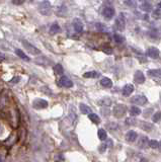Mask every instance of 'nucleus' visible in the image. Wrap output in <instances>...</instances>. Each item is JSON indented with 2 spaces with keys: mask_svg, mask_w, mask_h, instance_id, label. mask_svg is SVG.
<instances>
[{
  "mask_svg": "<svg viewBox=\"0 0 161 162\" xmlns=\"http://www.w3.org/2000/svg\"><path fill=\"white\" fill-rule=\"evenodd\" d=\"M126 111H127V107L125 105H117L114 107L112 109V113L117 119H121L126 115Z\"/></svg>",
  "mask_w": 161,
  "mask_h": 162,
  "instance_id": "f257e3e1",
  "label": "nucleus"
},
{
  "mask_svg": "<svg viewBox=\"0 0 161 162\" xmlns=\"http://www.w3.org/2000/svg\"><path fill=\"white\" fill-rule=\"evenodd\" d=\"M52 7H51V3L49 1H43V2L40 4L39 6V11L42 13L43 15H49L51 13Z\"/></svg>",
  "mask_w": 161,
  "mask_h": 162,
  "instance_id": "f03ea898",
  "label": "nucleus"
},
{
  "mask_svg": "<svg viewBox=\"0 0 161 162\" xmlns=\"http://www.w3.org/2000/svg\"><path fill=\"white\" fill-rule=\"evenodd\" d=\"M131 103L136 105H145L148 103V99L144 95H135L131 98Z\"/></svg>",
  "mask_w": 161,
  "mask_h": 162,
  "instance_id": "7ed1b4c3",
  "label": "nucleus"
},
{
  "mask_svg": "<svg viewBox=\"0 0 161 162\" xmlns=\"http://www.w3.org/2000/svg\"><path fill=\"white\" fill-rule=\"evenodd\" d=\"M22 45H24V47L26 48L30 54H32V55H40V54H41V51H40L37 47L32 46V44H30L28 42H26V41H24V40L22 41Z\"/></svg>",
  "mask_w": 161,
  "mask_h": 162,
  "instance_id": "20e7f679",
  "label": "nucleus"
},
{
  "mask_svg": "<svg viewBox=\"0 0 161 162\" xmlns=\"http://www.w3.org/2000/svg\"><path fill=\"white\" fill-rule=\"evenodd\" d=\"M116 28L121 32L124 30L125 28H126V19H125L124 14H122V13L116 19Z\"/></svg>",
  "mask_w": 161,
  "mask_h": 162,
  "instance_id": "39448f33",
  "label": "nucleus"
},
{
  "mask_svg": "<svg viewBox=\"0 0 161 162\" xmlns=\"http://www.w3.org/2000/svg\"><path fill=\"white\" fill-rule=\"evenodd\" d=\"M32 107H34V109H46V107H48V101L45 99H42V98H37V99L34 100Z\"/></svg>",
  "mask_w": 161,
  "mask_h": 162,
  "instance_id": "423d86ee",
  "label": "nucleus"
},
{
  "mask_svg": "<svg viewBox=\"0 0 161 162\" xmlns=\"http://www.w3.org/2000/svg\"><path fill=\"white\" fill-rule=\"evenodd\" d=\"M102 15H103V17H104L105 19H107V20L112 19V17H114V15H115V9H114V7H112V6H105L104 8L102 9Z\"/></svg>",
  "mask_w": 161,
  "mask_h": 162,
  "instance_id": "0eeeda50",
  "label": "nucleus"
},
{
  "mask_svg": "<svg viewBox=\"0 0 161 162\" xmlns=\"http://www.w3.org/2000/svg\"><path fill=\"white\" fill-rule=\"evenodd\" d=\"M59 85L62 86V87H66V88H71L73 86V82L66 76H62L59 80Z\"/></svg>",
  "mask_w": 161,
  "mask_h": 162,
  "instance_id": "6e6552de",
  "label": "nucleus"
},
{
  "mask_svg": "<svg viewBox=\"0 0 161 162\" xmlns=\"http://www.w3.org/2000/svg\"><path fill=\"white\" fill-rule=\"evenodd\" d=\"M134 80L136 83L138 84H143L145 82V75L143 74V72L140 70H137L134 75Z\"/></svg>",
  "mask_w": 161,
  "mask_h": 162,
  "instance_id": "1a4fd4ad",
  "label": "nucleus"
},
{
  "mask_svg": "<svg viewBox=\"0 0 161 162\" xmlns=\"http://www.w3.org/2000/svg\"><path fill=\"white\" fill-rule=\"evenodd\" d=\"M73 28L76 32L80 34V32H83V24L81 22V20L78 18H75L73 20Z\"/></svg>",
  "mask_w": 161,
  "mask_h": 162,
  "instance_id": "9d476101",
  "label": "nucleus"
},
{
  "mask_svg": "<svg viewBox=\"0 0 161 162\" xmlns=\"http://www.w3.org/2000/svg\"><path fill=\"white\" fill-rule=\"evenodd\" d=\"M134 91V85L133 84H126V85L123 87L122 93L125 96H130Z\"/></svg>",
  "mask_w": 161,
  "mask_h": 162,
  "instance_id": "9b49d317",
  "label": "nucleus"
},
{
  "mask_svg": "<svg viewBox=\"0 0 161 162\" xmlns=\"http://www.w3.org/2000/svg\"><path fill=\"white\" fill-rule=\"evenodd\" d=\"M138 146L140 148H147L149 146V139L146 136H141L138 140Z\"/></svg>",
  "mask_w": 161,
  "mask_h": 162,
  "instance_id": "f8f14e48",
  "label": "nucleus"
},
{
  "mask_svg": "<svg viewBox=\"0 0 161 162\" xmlns=\"http://www.w3.org/2000/svg\"><path fill=\"white\" fill-rule=\"evenodd\" d=\"M147 55H148L150 58L156 59V58H158L159 55H160V52H159V50L157 49V48L151 47V48H149L148 51H147Z\"/></svg>",
  "mask_w": 161,
  "mask_h": 162,
  "instance_id": "ddd939ff",
  "label": "nucleus"
},
{
  "mask_svg": "<svg viewBox=\"0 0 161 162\" xmlns=\"http://www.w3.org/2000/svg\"><path fill=\"white\" fill-rule=\"evenodd\" d=\"M137 138H138V134L135 132V131H129V132L126 134V141H127V142H130V143L135 142Z\"/></svg>",
  "mask_w": 161,
  "mask_h": 162,
  "instance_id": "4468645a",
  "label": "nucleus"
},
{
  "mask_svg": "<svg viewBox=\"0 0 161 162\" xmlns=\"http://www.w3.org/2000/svg\"><path fill=\"white\" fill-rule=\"evenodd\" d=\"M100 85L105 88H110L112 86V81L107 77H103L100 80Z\"/></svg>",
  "mask_w": 161,
  "mask_h": 162,
  "instance_id": "2eb2a0df",
  "label": "nucleus"
},
{
  "mask_svg": "<svg viewBox=\"0 0 161 162\" xmlns=\"http://www.w3.org/2000/svg\"><path fill=\"white\" fill-rule=\"evenodd\" d=\"M147 74H148L150 77L161 78V69H151V70H148Z\"/></svg>",
  "mask_w": 161,
  "mask_h": 162,
  "instance_id": "dca6fc26",
  "label": "nucleus"
},
{
  "mask_svg": "<svg viewBox=\"0 0 161 162\" xmlns=\"http://www.w3.org/2000/svg\"><path fill=\"white\" fill-rule=\"evenodd\" d=\"M99 73L96 72V71H89V72H86L83 74L84 78H97L99 77Z\"/></svg>",
  "mask_w": 161,
  "mask_h": 162,
  "instance_id": "f3484780",
  "label": "nucleus"
},
{
  "mask_svg": "<svg viewBox=\"0 0 161 162\" xmlns=\"http://www.w3.org/2000/svg\"><path fill=\"white\" fill-rule=\"evenodd\" d=\"M88 117H89V119H90L92 123H94V124H99V123H100V119H99V117L96 113H88Z\"/></svg>",
  "mask_w": 161,
  "mask_h": 162,
  "instance_id": "a211bd4d",
  "label": "nucleus"
},
{
  "mask_svg": "<svg viewBox=\"0 0 161 162\" xmlns=\"http://www.w3.org/2000/svg\"><path fill=\"white\" fill-rule=\"evenodd\" d=\"M80 111H81L83 115H88V113H91V109L88 105H84V103H80Z\"/></svg>",
  "mask_w": 161,
  "mask_h": 162,
  "instance_id": "6ab92c4d",
  "label": "nucleus"
},
{
  "mask_svg": "<svg viewBox=\"0 0 161 162\" xmlns=\"http://www.w3.org/2000/svg\"><path fill=\"white\" fill-rule=\"evenodd\" d=\"M53 71L56 75H62L63 72H64V69H63V67L61 64H56L55 66H54Z\"/></svg>",
  "mask_w": 161,
  "mask_h": 162,
  "instance_id": "aec40b11",
  "label": "nucleus"
},
{
  "mask_svg": "<svg viewBox=\"0 0 161 162\" xmlns=\"http://www.w3.org/2000/svg\"><path fill=\"white\" fill-rule=\"evenodd\" d=\"M15 54H16V55L18 56V57H20V58H22V60L26 61V62H28V61H30V58H28V56H26V54H24V52L22 51V50L16 49V50H15Z\"/></svg>",
  "mask_w": 161,
  "mask_h": 162,
  "instance_id": "412c9836",
  "label": "nucleus"
},
{
  "mask_svg": "<svg viewBox=\"0 0 161 162\" xmlns=\"http://www.w3.org/2000/svg\"><path fill=\"white\" fill-rule=\"evenodd\" d=\"M97 135H98V138H99V140H101V141H104V140H106V138H107L106 131H105V130H103V129H99V130H98V132H97Z\"/></svg>",
  "mask_w": 161,
  "mask_h": 162,
  "instance_id": "4be33fe9",
  "label": "nucleus"
},
{
  "mask_svg": "<svg viewBox=\"0 0 161 162\" xmlns=\"http://www.w3.org/2000/svg\"><path fill=\"white\" fill-rule=\"evenodd\" d=\"M141 113H142V111L138 107H131V109H130V113H131L133 117L141 115Z\"/></svg>",
  "mask_w": 161,
  "mask_h": 162,
  "instance_id": "5701e85b",
  "label": "nucleus"
},
{
  "mask_svg": "<svg viewBox=\"0 0 161 162\" xmlns=\"http://www.w3.org/2000/svg\"><path fill=\"white\" fill-rule=\"evenodd\" d=\"M141 9L143 11H146V12H150L152 10V5L149 2H143V4L141 5Z\"/></svg>",
  "mask_w": 161,
  "mask_h": 162,
  "instance_id": "b1692460",
  "label": "nucleus"
},
{
  "mask_svg": "<svg viewBox=\"0 0 161 162\" xmlns=\"http://www.w3.org/2000/svg\"><path fill=\"white\" fill-rule=\"evenodd\" d=\"M152 121H153V123H160L161 122V111H156L155 113H153Z\"/></svg>",
  "mask_w": 161,
  "mask_h": 162,
  "instance_id": "393cba45",
  "label": "nucleus"
},
{
  "mask_svg": "<svg viewBox=\"0 0 161 162\" xmlns=\"http://www.w3.org/2000/svg\"><path fill=\"white\" fill-rule=\"evenodd\" d=\"M99 105H101L102 107H110V105H112V100L107 97L102 98V99L99 101Z\"/></svg>",
  "mask_w": 161,
  "mask_h": 162,
  "instance_id": "a878e982",
  "label": "nucleus"
},
{
  "mask_svg": "<svg viewBox=\"0 0 161 162\" xmlns=\"http://www.w3.org/2000/svg\"><path fill=\"white\" fill-rule=\"evenodd\" d=\"M60 32V26H58V24H53L50 28V32L51 34H57Z\"/></svg>",
  "mask_w": 161,
  "mask_h": 162,
  "instance_id": "bb28decb",
  "label": "nucleus"
},
{
  "mask_svg": "<svg viewBox=\"0 0 161 162\" xmlns=\"http://www.w3.org/2000/svg\"><path fill=\"white\" fill-rule=\"evenodd\" d=\"M114 40H115V42H116L117 44H123V43H124L125 38H123V36H121V34H114Z\"/></svg>",
  "mask_w": 161,
  "mask_h": 162,
  "instance_id": "cd10ccee",
  "label": "nucleus"
},
{
  "mask_svg": "<svg viewBox=\"0 0 161 162\" xmlns=\"http://www.w3.org/2000/svg\"><path fill=\"white\" fill-rule=\"evenodd\" d=\"M158 145H159L158 141H156V140L149 141V147L152 148V149H157V148H158Z\"/></svg>",
  "mask_w": 161,
  "mask_h": 162,
  "instance_id": "c85d7f7f",
  "label": "nucleus"
},
{
  "mask_svg": "<svg viewBox=\"0 0 161 162\" xmlns=\"http://www.w3.org/2000/svg\"><path fill=\"white\" fill-rule=\"evenodd\" d=\"M142 128H143V130L150 132V131L153 129V126L151 124H148V123H143V126H142Z\"/></svg>",
  "mask_w": 161,
  "mask_h": 162,
  "instance_id": "c756f323",
  "label": "nucleus"
},
{
  "mask_svg": "<svg viewBox=\"0 0 161 162\" xmlns=\"http://www.w3.org/2000/svg\"><path fill=\"white\" fill-rule=\"evenodd\" d=\"M136 123H137V121H136L135 119H126V124L127 125H131V126H133V125H136Z\"/></svg>",
  "mask_w": 161,
  "mask_h": 162,
  "instance_id": "7c9ffc66",
  "label": "nucleus"
},
{
  "mask_svg": "<svg viewBox=\"0 0 161 162\" xmlns=\"http://www.w3.org/2000/svg\"><path fill=\"white\" fill-rule=\"evenodd\" d=\"M96 28L99 32H105V26L102 24H96Z\"/></svg>",
  "mask_w": 161,
  "mask_h": 162,
  "instance_id": "2f4dec72",
  "label": "nucleus"
},
{
  "mask_svg": "<svg viewBox=\"0 0 161 162\" xmlns=\"http://www.w3.org/2000/svg\"><path fill=\"white\" fill-rule=\"evenodd\" d=\"M125 4L128 5V6H135L134 0H125Z\"/></svg>",
  "mask_w": 161,
  "mask_h": 162,
  "instance_id": "473e14b6",
  "label": "nucleus"
},
{
  "mask_svg": "<svg viewBox=\"0 0 161 162\" xmlns=\"http://www.w3.org/2000/svg\"><path fill=\"white\" fill-rule=\"evenodd\" d=\"M20 77H18V76H15V77H13V78L10 80V83H12V84H16L17 82H20Z\"/></svg>",
  "mask_w": 161,
  "mask_h": 162,
  "instance_id": "72a5a7b5",
  "label": "nucleus"
},
{
  "mask_svg": "<svg viewBox=\"0 0 161 162\" xmlns=\"http://www.w3.org/2000/svg\"><path fill=\"white\" fill-rule=\"evenodd\" d=\"M24 0H11V2H12L13 4H15V5L22 4V3H24Z\"/></svg>",
  "mask_w": 161,
  "mask_h": 162,
  "instance_id": "f704fd0d",
  "label": "nucleus"
},
{
  "mask_svg": "<svg viewBox=\"0 0 161 162\" xmlns=\"http://www.w3.org/2000/svg\"><path fill=\"white\" fill-rule=\"evenodd\" d=\"M105 150H106V144H102V145L99 146V152H100V153L104 152Z\"/></svg>",
  "mask_w": 161,
  "mask_h": 162,
  "instance_id": "c9c22d12",
  "label": "nucleus"
},
{
  "mask_svg": "<svg viewBox=\"0 0 161 162\" xmlns=\"http://www.w3.org/2000/svg\"><path fill=\"white\" fill-rule=\"evenodd\" d=\"M103 52L110 55V54L112 53V48H103Z\"/></svg>",
  "mask_w": 161,
  "mask_h": 162,
  "instance_id": "e433bc0d",
  "label": "nucleus"
},
{
  "mask_svg": "<svg viewBox=\"0 0 161 162\" xmlns=\"http://www.w3.org/2000/svg\"><path fill=\"white\" fill-rule=\"evenodd\" d=\"M157 149H159V151L161 152V141L159 142V145H158V148H157Z\"/></svg>",
  "mask_w": 161,
  "mask_h": 162,
  "instance_id": "4c0bfd02",
  "label": "nucleus"
},
{
  "mask_svg": "<svg viewBox=\"0 0 161 162\" xmlns=\"http://www.w3.org/2000/svg\"><path fill=\"white\" fill-rule=\"evenodd\" d=\"M139 1H141V2H148L149 0H139Z\"/></svg>",
  "mask_w": 161,
  "mask_h": 162,
  "instance_id": "58836bf2",
  "label": "nucleus"
},
{
  "mask_svg": "<svg viewBox=\"0 0 161 162\" xmlns=\"http://www.w3.org/2000/svg\"><path fill=\"white\" fill-rule=\"evenodd\" d=\"M159 7H160V8H161V2L159 3Z\"/></svg>",
  "mask_w": 161,
  "mask_h": 162,
  "instance_id": "ea45409f",
  "label": "nucleus"
}]
</instances>
